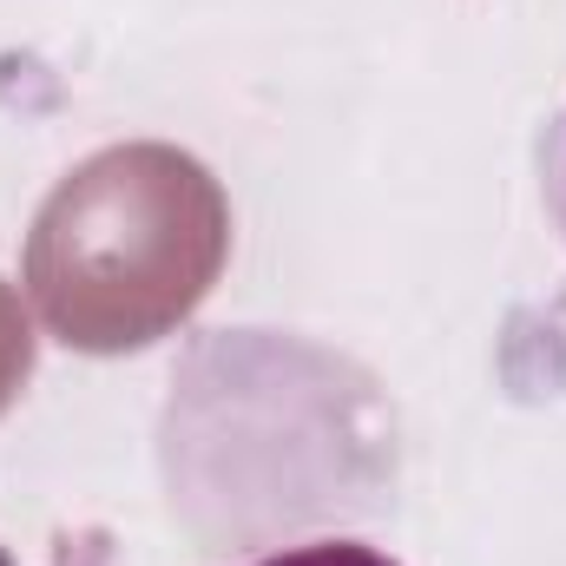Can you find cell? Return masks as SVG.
Wrapping results in <instances>:
<instances>
[{"mask_svg": "<svg viewBox=\"0 0 566 566\" xmlns=\"http://www.w3.org/2000/svg\"><path fill=\"white\" fill-rule=\"evenodd\" d=\"M258 566H396L382 547H363V541H310V547H283Z\"/></svg>", "mask_w": 566, "mask_h": 566, "instance_id": "cell-1", "label": "cell"}, {"mask_svg": "<svg viewBox=\"0 0 566 566\" xmlns=\"http://www.w3.org/2000/svg\"><path fill=\"white\" fill-rule=\"evenodd\" d=\"M0 566H13V554H7V547H0Z\"/></svg>", "mask_w": 566, "mask_h": 566, "instance_id": "cell-3", "label": "cell"}, {"mask_svg": "<svg viewBox=\"0 0 566 566\" xmlns=\"http://www.w3.org/2000/svg\"><path fill=\"white\" fill-rule=\"evenodd\" d=\"M541 191H547V211H554V224H560V238H566V113L541 139Z\"/></svg>", "mask_w": 566, "mask_h": 566, "instance_id": "cell-2", "label": "cell"}]
</instances>
